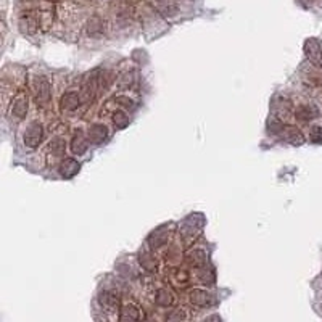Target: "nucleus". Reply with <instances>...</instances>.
<instances>
[{"mask_svg": "<svg viewBox=\"0 0 322 322\" xmlns=\"http://www.w3.org/2000/svg\"><path fill=\"white\" fill-rule=\"evenodd\" d=\"M52 97V86L45 77H37L36 79V98H37V105L41 107H47V103L50 102Z\"/></svg>", "mask_w": 322, "mask_h": 322, "instance_id": "obj_1", "label": "nucleus"}, {"mask_svg": "<svg viewBox=\"0 0 322 322\" xmlns=\"http://www.w3.org/2000/svg\"><path fill=\"white\" fill-rule=\"evenodd\" d=\"M42 137H44L42 124L37 123V121H34V123L29 124V128L25 134V145L29 147V148H36V147H39Z\"/></svg>", "mask_w": 322, "mask_h": 322, "instance_id": "obj_2", "label": "nucleus"}, {"mask_svg": "<svg viewBox=\"0 0 322 322\" xmlns=\"http://www.w3.org/2000/svg\"><path fill=\"white\" fill-rule=\"evenodd\" d=\"M305 53L314 65L322 66V47L317 39H308L305 42Z\"/></svg>", "mask_w": 322, "mask_h": 322, "instance_id": "obj_3", "label": "nucleus"}, {"mask_svg": "<svg viewBox=\"0 0 322 322\" xmlns=\"http://www.w3.org/2000/svg\"><path fill=\"white\" fill-rule=\"evenodd\" d=\"M89 140L92 144H95V145H100L107 140V137H108V129H107V126L105 124H92L90 128H89Z\"/></svg>", "mask_w": 322, "mask_h": 322, "instance_id": "obj_4", "label": "nucleus"}, {"mask_svg": "<svg viewBox=\"0 0 322 322\" xmlns=\"http://www.w3.org/2000/svg\"><path fill=\"white\" fill-rule=\"evenodd\" d=\"M280 137L284 140L290 142L292 145H301L305 142L303 134L296 128H293V126H284V128L280 129Z\"/></svg>", "mask_w": 322, "mask_h": 322, "instance_id": "obj_5", "label": "nucleus"}, {"mask_svg": "<svg viewBox=\"0 0 322 322\" xmlns=\"http://www.w3.org/2000/svg\"><path fill=\"white\" fill-rule=\"evenodd\" d=\"M190 301L197 306L206 308V306H213L216 303L214 296L211 293H208L206 290H193L190 293Z\"/></svg>", "mask_w": 322, "mask_h": 322, "instance_id": "obj_6", "label": "nucleus"}, {"mask_svg": "<svg viewBox=\"0 0 322 322\" xmlns=\"http://www.w3.org/2000/svg\"><path fill=\"white\" fill-rule=\"evenodd\" d=\"M80 171V165L73 158H65L60 165V174L65 179H73L77 172Z\"/></svg>", "mask_w": 322, "mask_h": 322, "instance_id": "obj_7", "label": "nucleus"}, {"mask_svg": "<svg viewBox=\"0 0 322 322\" xmlns=\"http://www.w3.org/2000/svg\"><path fill=\"white\" fill-rule=\"evenodd\" d=\"M155 7L163 16H172L177 13V4L176 0H155Z\"/></svg>", "mask_w": 322, "mask_h": 322, "instance_id": "obj_8", "label": "nucleus"}, {"mask_svg": "<svg viewBox=\"0 0 322 322\" xmlns=\"http://www.w3.org/2000/svg\"><path fill=\"white\" fill-rule=\"evenodd\" d=\"M87 147H89V144H87V140L84 139V134L79 131V132L73 137V140H71V150H73V153H74V155H83V153H86Z\"/></svg>", "mask_w": 322, "mask_h": 322, "instance_id": "obj_9", "label": "nucleus"}, {"mask_svg": "<svg viewBox=\"0 0 322 322\" xmlns=\"http://www.w3.org/2000/svg\"><path fill=\"white\" fill-rule=\"evenodd\" d=\"M295 114H296V118H298V119L309 121V119L317 118V116H319V111H317V108L313 107V105H303V107H300V108L296 110Z\"/></svg>", "mask_w": 322, "mask_h": 322, "instance_id": "obj_10", "label": "nucleus"}, {"mask_svg": "<svg viewBox=\"0 0 322 322\" xmlns=\"http://www.w3.org/2000/svg\"><path fill=\"white\" fill-rule=\"evenodd\" d=\"M98 301L103 308H107L108 311H114V309L118 308L119 305V300H118V296L116 295H113V293H108V292H103L98 298Z\"/></svg>", "mask_w": 322, "mask_h": 322, "instance_id": "obj_11", "label": "nucleus"}, {"mask_svg": "<svg viewBox=\"0 0 322 322\" xmlns=\"http://www.w3.org/2000/svg\"><path fill=\"white\" fill-rule=\"evenodd\" d=\"M80 105V97L76 94V92H66V94L62 97V107L65 110H74Z\"/></svg>", "mask_w": 322, "mask_h": 322, "instance_id": "obj_12", "label": "nucleus"}, {"mask_svg": "<svg viewBox=\"0 0 322 322\" xmlns=\"http://www.w3.org/2000/svg\"><path fill=\"white\" fill-rule=\"evenodd\" d=\"M26 113H28V98L19 97L13 105V114L18 119H21L23 116H26Z\"/></svg>", "mask_w": 322, "mask_h": 322, "instance_id": "obj_13", "label": "nucleus"}, {"mask_svg": "<svg viewBox=\"0 0 322 322\" xmlns=\"http://www.w3.org/2000/svg\"><path fill=\"white\" fill-rule=\"evenodd\" d=\"M126 319H129V320L139 319V311H137V308H134L132 305L124 306L121 309V320H126Z\"/></svg>", "mask_w": 322, "mask_h": 322, "instance_id": "obj_14", "label": "nucleus"}, {"mask_svg": "<svg viewBox=\"0 0 322 322\" xmlns=\"http://www.w3.org/2000/svg\"><path fill=\"white\" fill-rule=\"evenodd\" d=\"M156 303L159 306H169L172 303V295H171V292H168L165 289L158 290V293H156Z\"/></svg>", "mask_w": 322, "mask_h": 322, "instance_id": "obj_15", "label": "nucleus"}, {"mask_svg": "<svg viewBox=\"0 0 322 322\" xmlns=\"http://www.w3.org/2000/svg\"><path fill=\"white\" fill-rule=\"evenodd\" d=\"M113 121H114V124H116L118 129H124L126 126L129 124V116L124 111H116L114 113V116H113Z\"/></svg>", "mask_w": 322, "mask_h": 322, "instance_id": "obj_16", "label": "nucleus"}, {"mask_svg": "<svg viewBox=\"0 0 322 322\" xmlns=\"http://www.w3.org/2000/svg\"><path fill=\"white\" fill-rule=\"evenodd\" d=\"M159 232L161 231H156V232H153L150 237H148V242H150V245L153 247V248H158V247H161L165 244V240H166V237H168V232H163L159 235Z\"/></svg>", "mask_w": 322, "mask_h": 322, "instance_id": "obj_17", "label": "nucleus"}, {"mask_svg": "<svg viewBox=\"0 0 322 322\" xmlns=\"http://www.w3.org/2000/svg\"><path fill=\"white\" fill-rule=\"evenodd\" d=\"M50 150H52V153L56 155V156H60V155L65 153V142H63L62 137H56V139H53V142H52V145H50Z\"/></svg>", "mask_w": 322, "mask_h": 322, "instance_id": "obj_18", "label": "nucleus"}, {"mask_svg": "<svg viewBox=\"0 0 322 322\" xmlns=\"http://www.w3.org/2000/svg\"><path fill=\"white\" fill-rule=\"evenodd\" d=\"M311 140L314 144H322V128L320 126H314L311 129Z\"/></svg>", "mask_w": 322, "mask_h": 322, "instance_id": "obj_19", "label": "nucleus"}, {"mask_svg": "<svg viewBox=\"0 0 322 322\" xmlns=\"http://www.w3.org/2000/svg\"><path fill=\"white\" fill-rule=\"evenodd\" d=\"M118 100L124 102V103H121V105H124V107H129V108H134V107H135V105H134V102H132L131 98H128V97H118Z\"/></svg>", "mask_w": 322, "mask_h": 322, "instance_id": "obj_20", "label": "nucleus"}, {"mask_svg": "<svg viewBox=\"0 0 322 322\" xmlns=\"http://www.w3.org/2000/svg\"><path fill=\"white\" fill-rule=\"evenodd\" d=\"M172 319H186V314H184V313H172V314H168V320H172Z\"/></svg>", "mask_w": 322, "mask_h": 322, "instance_id": "obj_21", "label": "nucleus"}]
</instances>
